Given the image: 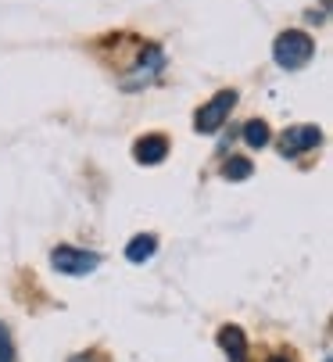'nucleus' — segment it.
Wrapping results in <instances>:
<instances>
[{
	"mask_svg": "<svg viewBox=\"0 0 333 362\" xmlns=\"http://www.w3.org/2000/svg\"><path fill=\"white\" fill-rule=\"evenodd\" d=\"M312 58H315V40L308 33H301V29H287V33L276 36V43H272V62L280 65L284 72H298Z\"/></svg>",
	"mask_w": 333,
	"mask_h": 362,
	"instance_id": "1",
	"label": "nucleus"
},
{
	"mask_svg": "<svg viewBox=\"0 0 333 362\" xmlns=\"http://www.w3.org/2000/svg\"><path fill=\"white\" fill-rule=\"evenodd\" d=\"M50 266L62 276H90L100 266V255L86 251V247H72V244H58L50 251Z\"/></svg>",
	"mask_w": 333,
	"mask_h": 362,
	"instance_id": "2",
	"label": "nucleus"
},
{
	"mask_svg": "<svg viewBox=\"0 0 333 362\" xmlns=\"http://www.w3.org/2000/svg\"><path fill=\"white\" fill-rule=\"evenodd\" d=\"M233 105H237V90H218L211 100H204V105L197 108V115H194V129H197V133H218L222 122L230 119Z\"/></svg>",
	"mask_w": 333,
	"mask_h": 362,
	"instance_id": "3",
	"label": "nucleus"
},
{
	"mask_svg": "<svg viewBox=\"0 0 333 362\" xmlns=\"http://www.w3.org/2000/svg\"><path fill=\"white\" fill-rule=\"evenodd\" d=\"M161 69H165V54H161V47H144L140 50V62H136V69L133 72H126V79H122V90H136V86H147V83H154V76H161Z\"/></svg>",
	"mask_w": 333,
	"mask_h": 362,
	"instance_id": "4",
	"label": "nucleus"
},
{
	"mask_svg": "<svg viewBox=\"0 0 333 362\" xmlns=\"http://www.w3.org/2000/svg\"><path fill=\"white\" fill-rule=\"evenodd\" d=\"M322 144V129L319 126H291L280 140V154L284 158H301L305 151H315Z\"/></svg>",
	"mask_w": 333,
	"mask_h": 362,
	"instance_id": "5",
	"label": "nucleus"
},
{
	"mask_svg": "<svg viewBox=\"0 0 333 362\" xmlns=\"http://www.w3.org/2000/svg\"><path fill=\"white\" fill-rule=\"evenodd\" d=\"M133 158L140 165H161L165 158H169V136H161V133H147L133 144Z\"/></svg>",
	"mask_w": 333,
	"mask_h": 362,
	"instance_id": "6",
	"label": "nucleus"
},
{
	"mask_svg": "<svg viewBox=\"0 0 333 362\" xmlns=\"http://www.w3.org/2000/svg\"><path fill=\"white\" fill-rule=\"evenodd\" d=\"M218 348L226 351L230 362H247V337L240 327H222L218 330Z\"/></svg>",
	"mask_w": 333,
	"mask_h": 362,
	"instance_id": "7",
	"label": "nucleus"
},
{
	"mask_svg": "<svg viewBox=\"0 0 333 362\" xmlns=\"http://www.w3.org/2000/svg\"><path fill=\"white\" fill-rule=\"evenodd\" d=\"M154 251H158V237L154 233H136L129 244H126V258L133 266H140V262H151L154 258Z\"/></svg>",
	"mask_w": 333,
	"mask_h": 362,
	"instance_id": "8",
	"label": "nucleus"
},
{
	"mask_svg": "<svg viewBox=\"0 0 333 362\" xmlns=\"http://www.w3.org/2000/svg\"><path fill=\"white\" fill-rule=\"evenodd\" d=\"M269 140H272V129H269L265 119H251L244 126V144L247 147H269Z\"/></svg>",
	"mask_w": 333,
	"mask_h": 362,
	"instance_id": "9",
	"label": "nucleus"
},
{
	"mask_svg": "<svg viewBox=\"0 0 333 362\" xmlns=\"http://www.w3.org/2000/svg\"><path fill=\"white\" fill-rule=\"evenodd\" d=\"M251 173H255V169H251V162H247V158H230V162H226V169H222V176L233 180V183H237V180H247Z\"/></svg>",
	"mask_w": 333,
	"mask_h": 362,
	"instance_id": "10",
	"label": "nucleus"
},
{
	"mask_svg": "<svg viewBox=\"0 0 333 362\" xmlns=\"http://www.w3.org/2000/svg\"><path fill=\"white\" fill-rule=\"evenodd\" d=\"M0 362H15V341L4 323H0Z\"/></svg>",
	"mask_w": 333,
	"mask_h": 362,
	"instance_id": "11",
	"label": "nucleus"
},
{
	"mask_svg": "<svg viewBox=\"0 0 333 362\" xmlns=\"http://www.w3.org/2000/svg\"><path fill=\"white\" fill-rule=\"evenodd\" d=\"M269 362H294V358H287V355H272Z\"/></svg>",
	"mask_w": 333,
	"mask_h": 362,
	"instance_id": "12",
	"label": "nucleus"
}]
</instances>
